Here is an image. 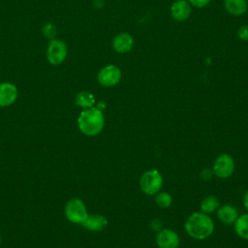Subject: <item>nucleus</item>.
Masks as SVG:
<instances>
[{"mask_svg": "<svg viewBox=\"0 0 248 248\" xmlns=\"http://www.w3.org/2000/svg\"><path fill=\"white\" fill-rule=\"evenodd\" d=\"M184 228L191 237L201 240L211 235L214 231V224L206 213L194 212L187 218Z\"/></svg>", "mask_w": 248, "mask_h": 248, "instance_id": "1", "label": "nucleus"}, {"mask_svg": "<svg viewBox=\"0 0 248 248\" xmlns=\"http://www.w3.org/2000/svg\"><path fill=\"white\" fill-rule=\"evenodd\" d=\"M79 130L86 136H96L102 132L105 125V117L97 108H89L79 114L78 118Z\"/></svg>", "mask_w": 248, "mask_h": 248, "instance_id": "2", "label": "nucleus"}, {"mask_svg": "<svg viewBox=\"0 0 248 248\" xmlns=\"http://www.w3.org/2000/svg\"><path fill=\"white\" fill-rule=\"evenodd\" d=\"M163 178L157 170H150L142 173L140 179L141 191L146 195H156L162 188Z\"/></svg>", "mask_w": 248, "mask_h": 248, "instance_id": "3", "label": "nucleus"}, {"mask_svg": "<svg viewBox=\"0 0 248 248\" xmlns=\"http://www.w3.org/2000/svg\"><path fill=\"white\" fill-rule=\"evenodd\" d=\"M67 219L75 224H82L87 218L88 213L83 202L79 199H71L65 206Z\"/></svg>", "mask_w": 248, "mask_h": 248, "instance_id": "4", "label": "nucleus"}, {"mask_svg": "<svg viewBox=\"0 0 248 248\" xmlns=\"http://www.w3.org/2000/svg\"><path fill=\"white\" fill-rule=\"evenodd\" d=\"M234 170V160L229 154H221L216 158L213 164L212 171L217 177L228 178Z\"/></svg>", "mask_w": 248, "mask_h": 248, "instance_id": "5", "label": "nucleus"}, {"mask_svg": "<svg viewBox=\"0 0 248 248\" xmlns=\"http://www.w3.org/2000/svg\"><path fill=\"white\" fill-rule=\"evenodd\" d=\"M97 78L103 86H113L120 81L121 71L115 65H108L100 70Z\"/></svg>", "mask_w": 248, "mask_h": 248, "instance_id": "6", "label": "nucleus"}, {"mask_svg": "<svg viewBox=\"0 0 248 248\" xmlns=\"http://www.w3.org/2000/svg\"><path fill=\"white\" fill-rule=\"evenodd\" d=\"M67 55V47L65 43L60 40H51L48 44L46 57L52 65H58L64 61Z\"/></svg>", "mask_w": 248, "mask_h": 248, "instance_id": "7", "label": "nucleus"}, {"mask_svg": "<svg viewBox=\"0 0 248 248\" xmlns=\"http://www.w3.org/2000/svg\"><path fill=\"white\" fill-rule=\"evenodd\" d=\"M156 242L159 248H177L180 239L175 232L170 229H162L157 233Z\"/></svg>", "mask_w": 248, "mask_h": 248, "instance_id": "8", "label": "nucleus"}, {"mask_svg": "<svg viewBox=\"0 0 248 248\" xmlns=\"http://www.w3.org/2000/svg\"><path fill=\"white\" fill-rule=\"evenodd\" d=\"M17 97L16 87L10 82L0 84V107H8L12 105Z\"/></svg>", "mask_w": 248, "mask_h": 248, "instance_id": "9", "label": "nucleus"}, {"mask_svg": "<svg viewBox=\"0 0 248 248\" xmlns=\"http://www.w3.org/2000/svg\"><path fill=\"white\" fill-rule=\"evenodd\" d=\"M170 13L174 19L178 21H183L190 16L191 6L185 0H178L171 5Z\"/></svg>", "mask_w": 248, "mask_h": 248, "instance_id": "10", "label": "nucleus"}, {"mask_svg": "<svg viewBox=\"0 0 248 248\" xmlns=\"http://www.w3.org/2000/svg\"><path fill=\"white\" fill-rule=\"evenodd\" d=\"M86 230L91 232H101L106 229L108 225L107 218L100 214H93L87 216L84 222L81 224Z\"/></svg>", "mask_w": 248, "mask_h": 248, "instance_id": "11", "label": "nucleus"}, {"mask_svg": "<svg viewBox=\"0 0 248 248\" xmlns=\"http://www.w3.org/2000/svg\"><path fill=\"white\" fill-rule=\"evenodd\" d=\"M134 41L131 35L127 33H120L116 35L112 40V47L115 51L125 53L129 51L133 46Z\"/></svg>", "mask_w": 248, "mask_h": 248, "instance_id": "12", "label": "nucleus"}, {"mask_svg": "<svg viewBox=\"0 0 248 248\" xmlns=\"http://www.w3.org/2000/svg\"><path fill=\"white\" fill-rule=\"evenodd\" d=\"M217 216L221 222L227 225H232V224H234V222L236 221L238 214H237V210L233 206L230 204H224L218 207Z\"/></svg>", "mask_w": 248, "mask_h": 248, "instance_id": "13", "label": "nucleus"}, {"mask_svg": "<svg viewBox=\"0 0 248 248\" xmlns=\"http://www.w3.org/2000/svg\"><path fill=\"white\" fill-rule=\"evenodd\" d=\"M225 8L230 14L239 16L246 12L247 3L245 0H225Z\"/></svg>", "mask_w": 248, "mask_h": 248, "instance_id": "14", "label": "nucleus"}, {"mask_svg": "<svg viewBox=\"0 0 248 248\" xmlns=\"http://www.w3.org/2000/svg\"><path fill=\"white\" fill-rule=\"evenodd\" d=\"M234 231L238 236L248 240V214L237 217L234 222Z\"/></svg>", "mask_w": 248, "mask_h": 248, "instance_id": "15", "label": "nucleus"}, {"mask_svg": "<svg viewBox=\"0 0 248 248\" xmlns=\"http://www.w3.org/2000/svg\"><path fill=\"white\" fill-rule=\"evenodd\" d=\"M75 102H76V105L78 107L89 108H92L93 105L95 104V98L88 91H80L77 94Z\"/></svg>", "mask_w": 248, "mask_h": 248, "instance_id": "16", "label": "nucleus"}, {"mask_svg": "<svg viewBox=\"0 0 248 248\" xmlns=\"http://www.w3.org/2000/svg\"><path fill=\"white\" fill-rule=\"evenodd\" d=\"M220 203L215 196H207L201 202V209L203 213H211L219 207Z\"/></svg>", "mask_w": 248, "mask_h": 248, "instance_id": "17", "label": "nucleus"}, {"mask_svg": "<svg viewBox=\"0 0 248 248\" xmlns=\"http://www.w3.org/2000/svg\"><path fill=\"white\" fill-rule=\"evenodd\" d=\"M155 202L159 207L168 208L170 206V204L172 202V198L170 194H168L166 192L157 193L156 197H155Z\"/></svg>", "mask_w": 248, "mask_h": 248, "instance_id": "18", "label": "nucleus"}, {"mask_svg": "<svg viewBox=\"0 0 248 248\" xmlns=\"http://www.w3.org/2000/svg\"><path fill=\"white\" fill-rule=\"evenodd\" d=\"M237 35L238 37L243 40V41H247L248 40V25H243L241 26L238 31H237Z\"/></svg>", "mask_w": 248, "mask_h": 248, "instance_id": "19", "label": "nucleus"}, {"mask_svg": "<svg viewBox=\"0 0 248 248\" xmlns=\"http://www.w3.org/2000/svg\"><path fill=\"white\" fill-rule=\"evenodd\" d=\"M44 33H45V35L46 36V37H48V38H52L54 35H55V27L52 25V24H50V23H48V24H46V26H45V28H44Z\"/></svg>", "mask_w": 248, "mask_h": 248, "instance_id": "20", "label": "nucleus"}, {"mask_svg": "<svg viewBox=\"0 0 248 248\" xmlns=\"http://www.w3.org/2000/svg\"><path fill=\"white\" fill-rule=\"evenodd\" d=\"M212 175H213V171H212V170H209V169H203L202 170L201 174H200L201 178L202 180H204V181H207V180L211 179Z\"/></svg>", "mask_w": 248, "mask_h": 248, "instance_id": "21", "label": "nucleus"}, {"mask_svg": "<svg viewBox=\"0 0 248 248\" xmlns=\"http://www.w3.org/2000/svg\"><path fill=\"white\" fill-rule=\"evenodd\" d=\"M189 1H190V3L192 5H194V6L198 7V8L204 7V6H206L210 2V0H189Z\"/></svg>", "mask_w": 248, "mask_h": 248, "instance_id": "22", "label": "nucleus"}, {"mask_svg": "<svg viewBox=\"0 0 248 248\" xmlns=\"http://www.w3.org/2000/svg\"><path fill=\"white\" fill-rule=\"evenodd\" d=\"M243 204L245 206V208L247 209L248 211V190L245 192L244 196H243Z\"/></svg>", "mask_w": 248, "mask_h": 248, "instance_id": "23", "label": "nucleus"}, {"mask_svg": "<svg viewBox=\"0 0 248 248\" xmlns=\"http://www.w3.org/2000/svg\"><path fill=\"white\" fill-rule=\"evenodd\" d=\"M0 242H1V236H0Z\"/></svg>", "mask_w": 248, "mask_h": 248, "instance_id": "24", "label": "nucleus"}]
</instances>
